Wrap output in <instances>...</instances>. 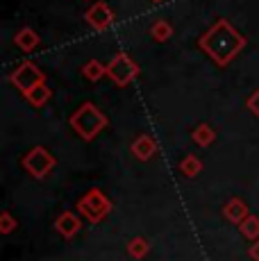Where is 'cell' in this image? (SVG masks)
<instances>
[{
    "instance_id": "16",
    "label": "cell",
    "mask_w": 259,
    "mask_h": 261,
    "mask_svg": "<svg viewBox=\"0 0 259 261\" xmlns=\"http://www.w3.org/2000/svg\"><path fill=\"white\" fill-rule=\"evenodd\" d=\"M25 98L30 100V105H34V107H41V105H46L48 98H50V89H48L46 84H39V87H34L32 91L25 93Z\"/></svg>"
},
{
    "instance_id": "6",
    "label": "cell",
    "mask_w": 259,
    "mask_h": 261,
    "mask_svg": "<svg viewBox=\"0 0 259 261\" xmlns=\"http://www.w3.org/2000/svg\"><path fill=\"white\" fill-rule=\"evenodd\" d=\"M9 80H12V84L16 89H21L23 93H28V91H32L34 87H39V84L46 82V75L39 71L32 62H23L21 66L12 73V77Z\"/></svg>"
},
{
    "instance_id": "5",
    "label": "cell",
    "mask_w": 259,
    "mask_h": 261,
    "mask_svg": "<svg viewBox=\"0 0 259 261\" xmlns=\"http://www.w3.org/2000/svg\"><path fill=\"white\" fill-rule=\"evenodd\" d=\"M107 75L118 84V87H127V84L139 75V66L125 53H121V55H116V57L112 59V64L107 66Z\"/></svg>"
},
{
    "instance_id": "15",
    "label": "cell",
    "mask_w": 259,
    "mask_h": 261,
    "mask_svg": "<svg viewBox=\"0 0 259 261\" xmlns=\"http://www.w3.org/2000/svg\"><path fill=\"white\" fill-rule=\"evenodd\" d=\"M16 46L23 48L25 53H30V50H34V48L39 46V34H34L30 28L21 30V32L16 34Z\"/></svg>"
},
{
    "instance_id": "3",
    "label": "cell",
    "mask_w": 259,
    "mask_h": 261,
    "mask_svg": "<svg viewBox=\"0 0 259 261\" xmlns=\"http://www.w3.org/2000/svg\"><path fill=\"white\" fill-rule=\"evenodd\" d=\"M112 207H114L112 200H109L100 189L87 191V193L80 198V202H77V212L82 214L91 225L102 223V220L109 216V212H112Z\"/></svg>"
},
{
    "instance_id": "7",
    "label": "cell",
    "mask_w": 259,
    "mask_h": 261,
    "mask_svg": "<svg viewBox=\"0 0 259 261\" xmlns=\"http://www.w3.org/2000/svg\"><path fill=\"white\" fill-rule=\"evenodd\" d=\"M80 227H82V223H80V216L73 214V212H62L57 216V220H55V229H57V234H62L66 241H71L75 234L80 232Z\"/></svg>"
},
{
    "instance_id": "18",
    "label": "cell",
    "mask_w": 259,
    "mask_h": 261,
    "mask_svg": "<svg viewBox=\"0 0 259 261\" xmlns=\"http://www.w3.org/2000/svg\"><path fill=\"white\" fill-rule=\"evenodd\" d=\"M105 73H107V68L100 66V64H98V62H89L87 66H84V77H89V80H91V82H96V80H100Z\"/></svg>"
},
{
    "instance_id": "10",
    "label": "cell",
    "mask_w": 259,
    "mask_h": 261,
    "mask_svg": "<svg viewBox=\"0 0 259 261\" xmlns=\"http://www.w3.org/2000/svg\"><path fill=\"white\" fill-rule=\"evenodd\" d=\"M223 216L230 220L232 225H241V220L248 216V204L241 198H232L227 200V204L223 207Z\"/></svg>"
},
{
    "instance_id": "8",
    "label": "cell",
    "mask_w": 259,
    "mask_h": 261,
    "mask_svg": "<svg viewBox=\"0 0 259 261\" xmlns=\"http://www.w3.org/2000/svg\"><path fill=\"white\" fill-rule=\"evenodd\" d=\"M155 152H157V143H155V139H152V137H148V134H141V137L134 139L132 154L139 159V162H148V159H150Z\"/></svg>"
},
{
    "instance_id": "19",
    "label": "cell",
    "mask_w": 259,
    "mask_h": 261,
    "mask_svg": "<svg viewBox=\"0 0 259 261\" xmlns=\"http://www.w3.org/2000/svg\"><path fill=\"white\" fill-rule=\"evenodd\" d=\"M16 218H14L9 212H3V216H0V234H9L14 227H16Z\"/></svg>"
},
{
    "instance_id": "17",
    "label": "cell",
    "mask_w": 259,
    "mask_h": 261,
    "mask_svg": "<svg viewBox=\"0 0 259 261\" xmlns=\"http://www.w3.org/2000/svg\"><path fill=\"white\" fill-rule=\"evenodd\" d=\"M150 34L157 39V41H166V39L173 34V30H171V25H168V23L159 21V23H155V25L150 28Z\"/></svg>"
},
{
    "instance_id": "1",
    "label": "cell",
    "mask_w": 259,
    "mask_h": 261,
    "mask_svg": "<svg viewBox=\"0 0 259 261\" xmlns=\"http://www.w3.org/2000/svg\"><path fill=\"white\" fill-rule=\"evenodd\" d=\"M198 46L205 50L218 66H227V64L243 50L246 39H243V34H239L227 21H218L214 28H209L207 32L202 34Z\"/></svg>"
},
{
    "instance_id": "12",
    "label": "cell",
    "mask_w": 259,
    "mask_h": 261,
    "mask_svg": "<svg viewBox=\"0 0 259 261\" xmlns=\"http://www.w3.org/2000/svg\"><path fill=\"white\" fill-rule=\"evenodd\" d=\"M127 252L132 259H143L148 252H150V243H148L143 237H134L127 241Z\"/></svg>"
},
{
    "instance_id": "13",
    "label": "cell",
    "mask_w": 259,
    "mask_h": 261,
    "mask_svg": "<svg viewBox=\"0 0 259 261\" xmlns=\"http://www.w3.org/2000/svg\"><path fill=\"white\" fill-rule=\"evenodd\" d=\"M202 170V162L196 157V154H187V157L180 162V173L184 177H196Z\"/></svg>"
},
{
    "instance_id": "14",
    "label": "cell",
    "mask_w": 259,
    "mask_h": 261,
    "mask_svg": "<svg viewBox=\"0 0 259 261\" xmlns=\"http://www.w3.org/2000/svg\"><path fill=\"white\" fill-rule=\"evenodd\" d=\"M193 141H196L198 145H202V148H207V145L214 143V139H216V132H214L212 127H209L207 123H200L196 129H193Z\"/></svg>"
},
{
    "instance_id": "2",
    "label": "cell",
    "mask_w": 259,
    "mask_h": 261,
    "mask_svg": "<svg viewBox=\"0 0 259 261\" xmlns=\"http://www.w3.org/2000/svg\"><path fill=\"white\" fill-rule=\"evenodd\" d=\"M105 125H107L105 114L96 107V105H91V102H84L82 107H80L77 112L71 116V127L75 129L84 141L96 139L98 134L105 129Z\"/></svg>"
},
{
    "instance_id": "4",
    "label": "cell",
    "mask_w": 259,
    "mask_h": 261,
    "mask_svg": "<svg viewBox=\"0 0 259 261\" xmlns=\"http://www.w3.org/2000/svg\"><path fill=\"white\" fill-rule=\"evenodd\" d=\"M21 164H23V168H25L28 173L32 175V177L43 179L55 166H57V159H55L53 154L48 152L46 148H43V145H34V148L30 150L25 157H23Z\"/></svg>"
},
{
    "instance_id": "21",
    "label": "cell",
    "mask_w": 259,
    "mask_h": 261,
    "mask_svg": "<svg viewBox=\"0 0 259 261\" xmlns=\"http://www.w3.org/2000/svg\"><path fill=\"white\" fill-rule=\"evenodd\" d=\"M248 252H250V259L252 261H259V239L252 241V245H250V250H248Z\"/></svg>"
},
{
    "instance_id": "9",
    "label": "cell",
    "mask_w": 259,
    "mask_h": 261,
    "mask_svg": "<svg viewBox=\"0 0 259 261\" xmlns=\"http://www.w3.org/2000/svg\"><path fill=\"white\" fill-rule=\"evenodd\" d=\"M112 18H114L112 16V9H109L105 3H98L96 7H91L87 12V21L91 23L96 30H105L109 23H112Z\"/></svg>"
},
{
    "instance_id": "11",
    "label": "cell",
    "mask_w": 259,
    "mask_h": 261,
    "mask_svg": "<svg viewBox=\"0 0 259 261\" xmlns=\"http://www.w3.org/2000/svg\"><path fill=\"white\" fill-rule=\"evenodd\" d=\"M239 229H241V234H243V237H246L248 241H257V239H259V216L248 214L246 218L241 220Z\"/></svg>"
},
{
    "instance_id": "20",
    "label": "cell",
    "mask_w": 259,
    "mask_h": 261,
    "mask_svg": "<svg viewBox=\"0 0 259 261\" xmlns=\"http://www.w3.org/2000/svg\"><path fill=\"white\" fill-rule=\"evenodd\" d=\"M248 109L259 118V91H255L250 98H248Z\"/></svg>"
}]
</instances>
